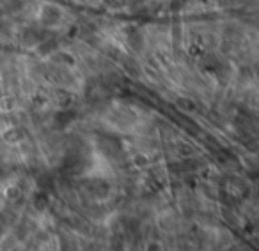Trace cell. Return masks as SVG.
I'll return each instance as SVG.
<instances>
[{
	"mask_svg": "<svg viewBox=\"0 0 259 251\" xmlns=\"http://www.w3.org/2000/svg\"><path fill=\"white\" fill-rule=\"evenodd\" d=\"M41 21L46 27H57L62 21V13L55 5H44L41 11Z\"/></svg>",
	"mask_w": 259,
	"mask_h": 251,
	"instance_id": "obj_1",
	"label": "cell"
}]
</instances>
